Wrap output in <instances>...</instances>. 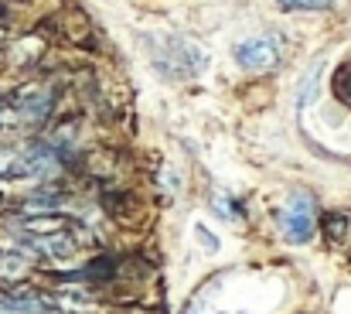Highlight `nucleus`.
I'll use <instances>...</instances> for the list:
<instances>
[{"label": "nucleus", "instance_id": "1a4fd4ad", "mask_svg": "<svg viewBox=\"0 0 351 314\" xmlns=\"http://www.w3.org/2000/svg\"><path fill=\"white\" fill-rule=\"evenodd\" d=\"M184 314H202V301H198V304H191V308H188Z\"/></svg>", "mask_w": 351, "mask_h": 314}, {"label": "nucleus", "instance_id": "6e6552de", "mask_svg": "<svg viewBox=\"0 0 351 314\" xmlns=\"http://www.w3.org/2000/svg\"><path fill=\"white\" fill-rule=\"evenodd\" d=\"M0 314H21V308L14 301H0Z\"/></svg>", "mask_w": 351, "mask_h": 314}, {"label": "nucleus", "instance_id": "f03ea898", "mask_svg": "<svg viewBox=\"0 0 351 314\" xmlns=\"http://www.w3.org/2000/svg\"><path fill=\"white\" fill-rule=\"evenodd\" d=\"M283 58V38H273V34H263V38H249L235 48V62L245 69V72H273Z\"/></svg>", "mask_w": 351, "mask_h": 314}, {"label": "nucleus", "instance_id": "f257e3e1", "mask_svg": "<svg viewBox=\"0 0 351 314\" xmlns=\"http://www.w3.org/2000/svg\"><path fill=\"white\" fill-rule=\"evenodd\" d=\"M276 225H280V236L293 246L307 243L314 236V225H317V205H314V195L307 192H293L287 199V205L276 212Z\"/></svg>", "mask_w": 351, "mask_h": 314}, {"label": "nucleus", "instance_id": "7ed1b4c3", "mask_svg": "<svg viewBox=\"0 0 351 314\" xmlns=\"http://www.w3.org/2000/svg\"><path fill=\"white\" fill-rule=\"evenodd\" d=\"M276 3L293 14V10H328L335 0H276Z\"/></svg>", "mask_w": 351, "mask_h": 314}, {"label": "nucleus", "instance_id": "0eeeda50", "mask_svg": "<svg viewBox=\"0 0 351 314\" xmlns=\"http://www.w3.org/2000/svg\"><path fill=\"white\" fill-rule=\"evenodd\" d=\"M212 209L219 212L222 218H235V209H232V202H229V199H222V195H215V199H212Z\"/></svg>", "mask_w": 351, "mask_h": 314}, {"label": "nucleus", "instance_id": "20e7f679", "mask_svg": "<svg viewBox=\"0 0 351 314\" xmlns=\"http://www.w3.org/2000/svg\"><path fill=\"white\" fill-rule=\"evenodd\" d=\"M348 225H351V222L345 218V215H328V222H324V232H328V239H331V243H341V239L348 236V232H345Z\"/></svg>", "mask_w": 351, "mask_h": 314}, {"label": "nucleus", "instance_id": "9d476101", "mask_svg": "<svg viewBox=\"0 0 351 314\" xmlns=\"http://www.w3.org/2000/svg\"><path fill=\"white\" fill-rule=\"evenodd\" d=\"M219 314H245V311H219Z\"/></svg>", "mask_w": 351, "mask_h": 314}, {"label": "nucleus", "instance_id": "39448f33", "mask_svg": "<svg viewBox=\"0 0 351 314\" xmlns=\"http://www.w3.org/2000/svg\"><path fill=\"white\" fill-rule=\"evenodd\" d=\"M335 93H338V100H345L351 106V69H341L338 72V79H335Z\"/></svg>", "mask_w": 351, "mask_h": 314}, {"label": "nucleus", "instance_id": "423d86ee", "mask_svg": "<svg viewBox=\"0 0 351 314\" xmlns=\"http://www.w3.org/2000/svg\"><path fill=\"white\" fill-rule=\"evenodd\" d=\"M195 236L202 239V246H205L208 253H215V249H219V239H215V236H212V232H208L205 225H195Z\"/></svg>", "mask_w": 351, "mask_h": 314}]
</instances>
